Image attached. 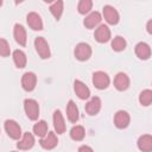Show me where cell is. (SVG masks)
Segmentation results:
<instances>
[{
    "instance_id": "6da1fadb",
    "label": "cell",
    "mask_w": 152,
    "mask_h": 152,
    "mask_svg": "<svg viewBox=\"0 0 152 152\" xmlns=\"http://www.w3.org/2000/svg\"><path fill=\"white\" fill-rule=\"evenodd\" d=\"M91 53H93V50H91V46L88 44V43H78L75 49H74V56L77 61L80 62H86L88 61L90 57H91Z\"/></svg>"
},
{
    "instance_id": "7a4b0ae2",
    "label": "cell",
    "mask_w": 152,
    "mask_h": 152,
    "mask_svg": "<svg viewBox=\"0 0 152 152\" xmlns=\"http://www.w3.org/2000/svg\"><path fill=\"white\" fill-rule=\"evenodd\" d=\"M4 128H5V132L7 133V135L13 140H19L23 137L21 127L15 120H12V119L6 120L4 124Z\"/></svg>"
},
{
    "instance_id": "3957f363",
    "label": "cell",
    "mask_w": 152,
    "mask_h": 152,
    "mask_svg": "<svg viewBox=\"0 0 152 152\" xmlns=\"http://www.w3.org/2000/svg\"><path fill=\"white\" fill-rule=\"evenodd\" d=\"M91 82H93V86L99 89V90H103V89H107L109 83H110V78L108 76L107 72L104 71H95L93 74V78H91Z\"/></svg>"
},
{
    "instance_id": "277c9868",
    "label": "cell",
    "mask_w": 152,
    "mask_h": 152,
    "mask_svg": "<svg viewBox=\"0 0 152 152\" xmlns=\"http://www.w3.org/2000/svg\"><path fill=\"white\" fill-rule=\"evenodd\" d=\"M24 110H25V114L26 116L34 121L38 119L39 116V104L38 102L34 100V99H25L24 100Z\"/></svg>"
},
{
    "instance_id": "5b68a950",
    "label": "cell",
    "mask_w": 152,
    "mask_h": 152,
    "mask_svg": "<svg viewBox=\"0 0 152 152\" xmlns=\"http://www.w3.org/2000/svg\"><path fill=\"white\" fill-rule=\"evenodd\" d=\"M34 48H36L38 56L42 59H49L50 58V56H51L50 46H49V44L44 37H37L34 39Z\"/></svg>"
},
{
    "instance_id": "8992f818",
    "label": "cell",
    "mask_w": 152,
    "mask_h": 152,
    "mask_svg": "<svg viewBox=\"0 0 152 152\" xmlns=\"http://www.w3.org/2000/svg\"><path fill=\"white\" fill-rule=\"evenodd\" d=\"M102 15L104 18V20L107 21V24L109 25H116L120 21V14L118 12V10L110 5H104L102 8Z\"/></svg>"
},
{
    "instance_id": "52a82bcc",
    "label": "cell",
    "mask_w": 152,
    "mask_h": 152,
    "mask_svg": "<svg viewBox=\"0 0 152 152\" xmlns=\"http://www.w3.org/2000/svg\"><path fill=\"white\" fill-rule=\"evenodd\" d=\"M94 38L97 43H101V44H104L110 40L112 38V32H110V28L104 25V24H101L97 26V28H95V32H94Z\"/></svg>"
},
{
    "instance_id": "ba28073f",
    "label": "cell",
    "mask_w": 152,
    "mask_h": 152,
    "mask_svg": "<svg viewBox=\"0 0 152 152\" xmlns=\"http://www.w3.org/2000/svg\"><path fill=\"white\" fill-rule=\"evenodd\" d=\"M34 142H36L34 135L30 132H24L23 137L17 142V148L23 150V151H27V150H31L34 146Z\"/></svg>"
},
{
    "instance_id": "9c48e42d",
    "label": "cell",
    "mask_w": 152,
    "mask_h": 152,
    "mask_svg": "<svg viewBox=\"0 0 152 152\" xmlns=\"http://www.w3.org/2000/svg\"><path fill=\"white\" fill-rule=\"evenodd\" d=\"M37 86V76L32 71H27L21 77V87L25 91H32Z\"/></svg>"
},
{
    "instance_id": "30bf717a",
    "label": "cell",
    "mask_w": 152,
    "mask_h": 152,
    "mask_svg": "<svg viewBox=\"0 0 152 152\" xmlns=\"http://www.w3.org/2000/svg\"><path fill=\"white\" fill-rule=\"evenodd\" d=\"M131 122V116L126 110H118L114 115V125L119 129L127 128Z\"/></svg>"
},
{
    "instance_id": "8fae6325",
    "label": "cell",
    "mask_w": 152,
    "mask_h": 152,
    "mask_svg": "<svg viewBox=\"0 0 152 152\" xmlns=\"http://www.w3.org/2000/svg\"><path fill=\"white\" fill-rule=\"evenodd\" d=\"M39 145L44 150H53L58 145V138L56 132H48V134L39 140Z\"/></svg>"
},
{
    "instance_id": "7c38bea8",
    "label": "cell",
    "mask_w": 152,
    "mask_h": 152,
    "mask_svg": "<svg viewBox=\"0 0 152 152\" xmlns=\"http://www.w3.org/2000/svg\"><path fill=\"white\" fill-rule=\"evenodd\" d=\"M26 23H27L28 27L32 28L33 31H42L44 27L42 17L36 12H30L26 15Z\"/></svg>"
},
{
    "instance_id": "4fadbf2b",
    "label": "cell",
    "mask_w": 152,
    "mask_h": 152,
    "mask_svg": "<svg viewBox=\"0 0 152 152\" xmlns=\"http://www.w3.org/2000/svg\"><path fill=\"white\" fill-rule=\"evenodd\" d=\"M52 122H53V128H55V132L57 134H63L66 129V126H65V121H64V118H63V114L59 109H56L53 112V115H52Z\"/></svg>"
},
{
    "instance_id": "5bb4252c",
    "label": "cell",
    "mask_w": 152,
    "mask_h": 152,
    "mask_svg": "<svg viewBox=\"0 0 152 152\" xmlns=\"http://www.w3.org/2000/svg\"><path fill=\"white\" fill-rule=\"evenodd\" d=\"M129 77H128V75L127 74H125V72H118L116 75H115V77H114V87H115V89L116 90H119V91H125V90H127L128 89V87H129Z\"/></svg>"
},
{
    "instance_id": "9a60e30c",
    "label": "cell",
    "mask_w": 152,
    "mask_h": 152,
    "mask_svg": "<svg viewBox=\"0 0 152 152\" xmlns=\"http://www.w3.org/2000/svg\"><path fill=\"white\" fill-rule=\"evenodd\" d=\"M13 37L14 40L20 45V46H25L27 43V34H26V30L21 24H15L13 27Z\"/></svg>"
},
{
    "instance_id": "2e32d148",
    "label": "cell",
    "mask_w": 152,
    "mask_h": 152,
    "mask_svg": "<svg viewBox=\"0 0 152 152\" xmlns=\"http://www.w3.org/2000/svg\"><path fill=\"white\" fill-rule=\"evenodd\" d=\"M101 106H102V102H101V99L99 96H93L84 106V110L88 115H96L100 110H101Z\"/></svg>"
},
{
    "instance_id": "e0dca14e",
    "label": "cell",
    "mask_w": 152,
    "mask_h": 152,
    "mask_svg": "<svg viewBox=\"0 0 152 152\" xmlns=\"http://www.w3.org/2000/svg\"><path fill=\"white\" fill-rule=\"evenodd\" d=\"M101 20H102V15H101V13L97 12V11H94V12H90V13L84 18V20H83V25L86 26V28L91 30V28L99 26L100 23H101Z\"/></svg>"
},
{
    "instance_id": "ac0fdd59",
    "label": "cell",
    "mask_w": 152,
    "mask_h": 152,
    "mask_svg": "<svg viewBox=\"0 0 152 152\" xmlns=\"http://www.w3.org/2000/svg\"><path fill=\"white\" fill-rule=\"evenodd\" d=\"M74 91L81 100H87L90 96V89L88 88V86H86V83H83L80 80L74 81Z\"/></svg>"
},
{
    "instance_id": "d6986e66",
    "label": "cell",
    "mask_w": 152,
    "mask_h": 152,
    "mask_svg": "<svg viewBox=\"0 0 152 152\" xmlns=\"http://www.w3.org/2000/svg\"><path fill=\"white\" fill-rule=\"evenodd\" d=\"M134 52H135L137 57L139 59H142V61L148 59L151 57V53H152L150 45L145 42H139L134 48Z\"/></svg>"
},
{
    "instance_id": "ffe728a7",
    "label": "cell",
    "mask_w": 152,
    "mask_h": 152,
    "mask_svg": "<svg viewBox=\"0 0 152 152\" xmlns=\"http://www.w3.org/2000/svg\"><path fill=\"white\" fill-rule=\"evenodd\" d=\"M66 118L72 124H76L80 119V112H78V108L76 106V103L72 101V100H69L68 101V104H66Z\"/></svg>"
},
{
    "instance_id": "44dd1931",
    "label": "cell",
    "mask_w": 152,
    "mask_h": 152,
    "mask_svg": "<svg viewBox=\"0 0 152 152\" xmlns=\"http://www.w3.org/2000/svg\"><path fill=\"white\" fill-rule=\"evenodd\" d=\"M137 146L142 152H150L152 151V135L150 134H142L138 138Z\"/></svg>"
},
{
    "instance_id": "7402d4cb",
    "label": "cell",
    "mask_w": 152,
    "mask_h": 152,
    "mask_svg": "<svg viewBox=\"0 0 152 152\" xmlns=\"http://www.w3.org/2000/svg\"><path fill=\"white\" fill-rule=\"evenodd\" d=\"M12 57H13V62L15 64V66L18 69H23L26 66V63H27V57L25 55V52L23 50H14L13 53H12Z\"/></svg>"
},
{
    "instance_id": "603a6c76",
    "label": "cell",
    "mask_w": 152,
    "mask_h": 152,
    "mask_svg": "<svg viewBox=\"0 0 152 152\" xmlns=\"http://www.w3.org/2000/svg\"><path fill=\"white\" fill-rule=\"evenodd\" d=\"M32 131H33V134L36 137H39V138H43L48 134L49 132V127H48V124L45 120H38L33 127H32Z\"/></svg>"
},
{
    "instance_id": "cb8c5ba5",
    "label": "cell",
    "mask_w": 152,
    "mask_h": 152,
    "mask_svg": "<svg viewBox=\"0 0 152 152\" xmlns=\"http://www.w3.org/2000/svg\"><path fill=\"white\" fill-rule=\"evenodd\" d=\"M50 12L51 14L53 15V18L56 20H59L62 14H63V11H64V1L63 0H56L53 1L51 5H50Z\"/></svg>"
},
{
    "instance_id": "d4e9b609",
    "label": "cell",
    "mask_w": 152,
    "mask_h": 152,
    "mask_svg": "<svg viewBox=\"0 0 152 152\" xmlns=\"http://www.w3.org/2000/svg\"><path fill=\"white\" fill-rule=\"evenodd\" d=\"M69 134H70V138L74 141H82L84 139V137H86V129L81 125H75L70 129V133Z\"/></svg>"
},
{
    "instance_id": "484cf974",
    "label": "cell",
    "mask_w": 152,
    "mask_h": 152,
    "mask_svg": "<svg viewBox=\"0 0 152 152\" xmlns=\"http://www.w3.org/2000/svg\"><path fill=\"white\" fill-rule=\"evenodd\" d=\"M110 46H112V49H113L114 51H116V52H121V51H124V50L126 49V46H127V42H126V39H125L124 37H121V36H116V37H114V38L112 39Z\"/></svg>"
},
{
    "instance_id": "4316f807",
    "label": "cell",
    "mask_w": 152,
    "mask_h": 152,
    "mask_svg": "<svg viewBox=\"0 0 152 152\" xmlns=\"http://www.w3.org/2000/svg\"><path fill=\"white\" fill-rule=\"evenodd\" d=\"M139 102L141 106L147 107L152 103V90L151 89H145L139 94Z\"/></svg>"
},
{
    "instance_id": "83f0119b",
    "label": "cell",
    "mask_w": 152,
    "mask_h": 152,
    "mask_svg": "<svg viewBox=\"0 0 152 152\" xmlns=\"http://www.w3.org/2000/svg\"><path fill=\"white\" fill-rule=\"evenodd\" d=\"M93 8V0H80L77 5V11L80 14H87L90 13Z\"/></svg>"
},
{
    "instance_id": "f1b7e54d",
    "label": "cell",
    "mask_w": 152,
    "mask_h": 152,
    "mask_svg": "<svg viewBox=\"0 0 152 152\" xmlns=\"http://www.w3.org/2000/svg\"><path fill=\"white\" fill-rule=\"evenodd\" d=\"M10 53H11L10 44L7 43V40L5 38H0V55H1V57H8Z\"/></svg>"
},
{
    "instance_id": "f546056e",
    "label": "cell",
    "mask_w": 152,
    "mask_h": 152,
    "mask_svg": "<svg viewBox=\"0 0 152 152\" xmlns=\"http://www.w3.org/2000/svg\"><path fill=\"white\" fill-rule=\"evenodd\" d=\"M146 31L152 36V19H150V20L146 23Z\"/></svg>"
},
{
    "instance_id": "4dcf8cb0",
    "label": "cell",
    "mask_w": 152,
    "mask_h": 152,
    "mask_svg": "<svg viewBox=\"0 0 152 152\" xmlns=\"http://www.w3.org/2000/svg\"><path fill=\"white\" fill-rule=\"evenodd\" d=\"M78 151L80 152H82V151H93V148L91 147H89V146H87V145H83V146H81V147H78Z\"/></svg>"
},
{
    "instance_id": "1f68e13d",
    "label": "cell",
    "mask_w": 152,
    "mask_h": 152,
    "mask_svg": "<svg viewBox=\"0 0 152 152\" xmlns=\"http://www.w3.org/2000/svg\"><path fill=\"white\" fill-rule=\"evenodd\" d=\"M44 2H46V4H52L53 1H56V0H43Z\"/></svg>"
},
{
    "instance_id": "d6a6232c",
    "label": "cell",
    "mask_w": 152,
    "mask_h": 152,
    "mask_svg": "<svg viewBox=\"0 0 152 152\" xmlns=\"http://www.w3.org/2000/svg\"><path fill=\"white\" fill-rule=\"evenodd\" d=\"M23 1H24V0H14V4H15V5H19V4H21Z\"/></svg>"
}]
</instances>
